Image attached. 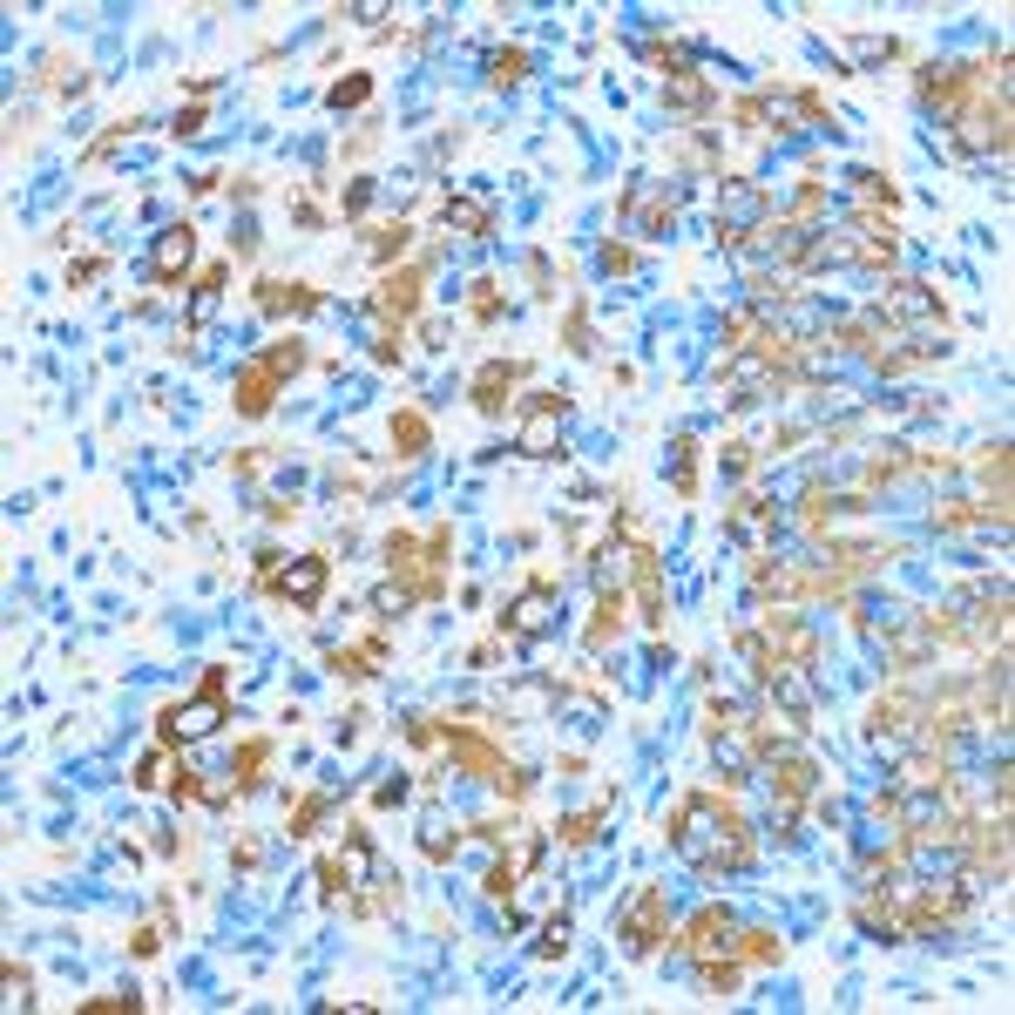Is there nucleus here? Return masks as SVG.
I'll list each match as a JSON object with an SVG mask.
<instances>
[{
	"label": "nucleus",
	"instance_id": "obj_1",
	"mask_svg": "<svg viewBox=\"0 0 1015 1015\" xmlns=\"http://www.w3.org/2000/svg\"><path fill=\"white\" fill-rule=\"evenodd\" d=\"M670 846H677L684 867L718 880V874H731V867L752 859V826L738 819L718 792H691L684 806H677V819H670Z\"/></svg>",
	"mask_w": 1015,
	"mask_h": 1015
},
{
	"label": "nucleus",
	"instance_id": "obj_2",
	"mask_svg": "<svg viewBox=\"0 0 1015 1015\" xmlns=\"http://www.w3.org/2000/svg\"><path fill=\"white\" fill-rule=\"evenodd\" d=\"M218 725H224V670L210 664L203 670V691L190 704H176V711H163L157 731H163V745H197V738H210Z\"/></svg>",
	"mask_w": 1015,
	"mask_h": 1015
},
{
	"label": "nucleus",
	"instance_id": "obj_3",
	"mask_svg": "<svg viewBox=\"0 0 1015 1015\" xmlns=\"http://www.w3.org/2000/svg\"><path fill=\"white\" fill-rule=\"evenodd\" d=\"M617 941H623V955H630V962L657 955V941H670V914H664V894H657V887H636V894L623 901V914H617Z\"/></svg>",
	"mask_w": 1015,
	"mask_h": 1015
},
{
	"label": "nucleus",
	"instance_id": "obj_4",
	"mask_svg": "<svg viewBox=\"0 0 1015 1015\" xmlns=\"http://www.w3.org/2000/svg\"><path fill=\"white\" fill-rule=\"evenodd\" d=\"M758 224H765V190H758V183H725V190H718V244H731V251H738Z\"/></svg>",
	"mask_w": 1015,
	"mask_h": 1015
},
{
	"label": "nucleus",
	"instance_id": "obj_5",
	"mask_svg": "<svg viewBox=\"0 0 1015 1015\" xmlns=\"http://www.w3.org/2000/svg\"><path fill=\"white\" fill-rule=\"evenodd\" d=\"M556 617H562L556 590H548V582H529V590L508 603V636H515V643H542L548 630H556Z\"/></svg>",
	"mask_w": 1015,
	"mask_h": 1015
},
{
	"label": "nucleus",
	"instance_id": "obj_6",
	"mask_svg": "<svg viewBox=\"0 0 1015 1015\" xmlns=\"http://www.w3.org/2000/svg\"><path fill=\"white\" fill-rule=\"evenodd\" d=\"M880 312L901 325H941V292H928L920 278H894L880 292Z\"/></svg>",
	"mask_w": 1015,
	"mask_h": 1015
},
{
	"label": "nucleus",
	"instance_id": "obj_7",
	"mask_svg": "<svg viewBox=\"0 0 1015 1015\" xmlns=\"http://www.w3.org/2000/svg\"><path fill=\"white\" fill-rule=\"evenodd\" d=\"M278 386H285V380L271 373V359H264V352H258V359H244V366H237V386H231V393H237V413H244V420H264L271 407H278Z\"/></svg>",
	"mask_w": 1015,
	"mask_h": 1015
},
{
	"label": "nucleus",
	"instance_id": "obj_8",
	"mask_svg": "<svg viewBox=\"0 0 1015 1015\" xmlns=\"http://www.w3.org/2000/svg\"><path fill=\"white\" fill-rule=\"evenodd\" d=\"M562 447V399H535L529 407V420H521V434H515V454H529V460H548Z\"/></svg>",
	"mask_w": 1015,
	"mask_h": 1015
},
{
	"label": "nucleus",
	"instance_id": "obj_9",
	"mask_svg": "<svg viewBox=\"0 0 1015 1015\" xmlns=\"http://www.w3.org/2000/svg\"><path fill=\"white\" fill-rule=\"evenodd\" d=\"M197 264V231L190 224H170L157 244H149V278H163V285H176L183 271Z\"/></svg>",
	"mask_w": 1015,
	"mask_h": 1015
},
{
	"label": "nucleus",
	"instance_id": "obj_10",
	"mask_svg": "<svg viewBox=\"0 0 1015 1015\" xmlns=\"http://www.w3.org/2000/svg\"><path fill=\"white\" fill-rule=\"evenodd\" d=\"M271 590H278L292 609H312L325 596V556H292L278 575H271Z\"/></svg>",
	"mask_w": 1015,
	"mask_h": 1015
},
{
	"label": "nucleus",
	"instance_id": "obj_11",
	"mask_svg": "<svg viewBox=\"0 0 1015 1015\" xmlns=\"http://www.w3.org/2000/svg\"><path fill=\"white\" fill-rule=\"evenodd\" d=\"M420 312V271H386L373 292V319L380 325H407Z\"/></svg>",
	"mask_w": 1015,
	"mask_h": 1015
},
{
	"label": "nucleus",
	"instance_id": "obj_12",
	"mask_svg": "<svg viewBox=\"0 0 1015 1015\" xmlns=\"http://www.w3.org/2000/svg\"><path fill=\"white\" fill-rule=\"evenodd\" d=\"M670 203H677V197L651 190V183H636V190L623 197V218H630L643 237H664V231H670Z\"/></svg>",
	"mask_w": 1015,
	"mask_h": 1015
},
{
	"label": "nucleus",
	"instance_id": "obj_13",
	"mask_svg": "<svg viewBox=\"0 0 1015 1015\" xmlns=\"http://www.w3.org/2000/svg\"><path fill=\"white\" fill-rule=\"evenodd\" d=\"M731 535L745 542V548H765V542L779 535V508H765V502H752V495H745V502L731 508Z\"/></svg>",
	"mask_w": 1015,
	"mask_h": 1015
},
{
	"label": "nucleus",
	"instance_id": "obj_14",
	"mask_svg": "<svg viewBox=\"0 0 1015 1015\" xmlns=\"http://www.w3.org/2000/svg\"><path fill=\"white\" fill-rule=\"evenodd\" d=\"M258 312H271V319H305V312H319V298L305 292V285H278V278H264V285H258Z\"/></svg>",
	"mask_w": 1015,
	"mask_h": 1015
},
{
	"label": "nucleus",
	"instance_id": "obj_15",
	"mask_svg": "<svg viewBox=\"0 0 1015 1015\" xmlns=\"http://www.w3.org/2000/svg\"><path fill=\"white\" fill-rule=\"evenodd\" d=\"M441 218H447V231H460V237H487V231H495V210H487L481 197H447Z\"/></svg>",
	"mask_w": 1015,
	"mask_h": 1015
},
{
	"label": "nucleus",
	"instance_id": "obj_16",
	"mask_svg": "<svg viewBox=\"0 0 1015 1015\" xmlns=\"http://www.w3.org/2000/svg\"><path fill=\"white\" fill-rule=\"evenodd\" d=\"M521 380V366H508V359H495V366H481L474 373V407L481 413H502V393Z\"/></svg>",
	"mask_w": 1015,
	"mask_h": 1015
},
{
	"label": "nucleus",
	"instance_id": "obj_17",
	"mask_svg": "<svg viewBox=\"0 0 1015 1015\" xmlns=\"http://www.w3.org/2000/svg\"><path fill=\"white\" fill-rule=\"evenodd\" d=\"M332 867H338V880H346V887H380L373 880V840H366V833H346V853H338Z\"/></svg>",
	"mask_w": 1015,
	"mask_h": 1015
},
{
	"label": "nucleus",
	"instance_id": "obj_18",
	"mask_svg": "<svg viewBox=\"0 0 1015 1015\" xmlns=\"http://www.w3.org/2000/svg\"><path fill=\"white\" fill-rule=\"evenodd\" d=\"M664 96H670V109H684V115H704V109H711V88H704L691 69H677V75L664 82Z\"/></svg>",
	"mask_w": 1015,
	"mask_h": 1015
},
{
	"label": "nucleus",
	"instance_id": "obj_19",
	"mask_svg": "<svg viewBox=\"0 0 1015 1015\" xmlns=\"http://www.w3.org/2000/svg\"><path fill=\"white\" fill-rule=\"evenodd\" d=\"M590 575H596V596H623V575H630V548H617V542H609L603 556H596V569H590Z\"/></svg>",
	"mask_w": 1015,
	"mask_h": 1015
},
{
	"label": "nucleus",
	"instance_id": "obj_20",
	"mask_svg": "<svg viewBox=\"0 0 1015 1015\" xmlns=\"http://www.w3.org/2000/svg\"><path fill=\"white\" fill-rule=\"evenodd\" d=\"M664 474H670V487H677V495H697V454H691V441H684V434L670 441V460H664Z\"/></svg>",
	"mask_w": 1015,
	"mask_h": 1015
},
{
	"label": "nucleus",
	"instance_id": "obj_21",
	"mask_svg": "<svg viewBox=\"0 0 1015 1015\" xmlns=\"http://www.w3.org/2000/svg\"><path fill=\"white\" fill-rule=\"evenodd\" d=\"M218 292H224V271H203V278H197V292H190V332L218 319Z\"/></svg>",
	"mask_w": 1015,
	"mask_h": 1015
},
{
	"label": "nucleus",
	"instance_id": "obj_22",
	"mask_svg": "<svg viewBox=\"0 0 1015 1015\" xmlns=\"http://www.w3.org/2000/svg\"><path fill=\"white\" fill-rule=\"evenodd\" d=\"M366 96H373V75H346V82H332V88H325V102H332V109H359Z\"/></svg>",
	"mask_w": 1015,
	"mask_h": 1015
},
{
	"label": "nucleus",
	"instance_id": "obj_23",
	"mask_svg": "<svg viewBox=\"0 0 1015 1015\" xmlns=\"http://www.w3.org/2000/svg\"><path fill=\"white\" fill-rule=\"evenodd\" d=\"M413 603H420V596L407 590V582H380V590H373V609H380V617H407Z\"/></svg>",
	"mask_w": 1015,
	"mask_h": 1015
},
{
	"label": "nucleus",
	"instance_id": "obj_24",
	"mask_svg": "<svg viewBox=\"0 0 1015 1015\" xmlns=\"http://www.w3.org/2000/svg\"><path fill=\"white\" fill-rule=\"evenodd\" d=\"M393 447H399V454H420V447H426V420H420V413H399V420H393Z\"/></svg>",
	"mask_w": 1015,
	"mask_h": 1015
},
{
	"label": "nucleus",
	"instance_id": "obj_25",
	"mask_svg": "<svg viewBox=\"0 0 1015 1015\" xmlns=\"http://www.w3.org/2000/svg\"><path fill=\"white\" fill-rule=\"evenodd\" d=\"M846 54H853V61H867V69H874V61H894L901 48H894V35H859Z\"/></svg>",
	"mask_w": 1015,
	"mask_h": 1015
},
{
	"label": "nucleus",
	"instance_id": "obj_26",
	"mask_svg": "<svg viewBox=\"0 0 1015 1015\" xmlns=\"http://www.w3.org/2000/svg\"><path fill=\"white\" fill-rule=\"evenodd\" d=\"M264 359H271V373H278V380H292L298 366H305V346H298V338H285V346H271Z\"/></svg>",
	"mask_w": 1015,
	"mask_h": 1015
},
{
	"label": "nucleus",
	"instance_id": "obj_27",
	"mask_svg": "<svg viewBox=\"0 0 1015 1015\" xmlns=\"http://www.w3.org/2000/svg\"><path fill=\"white\" fill-rule=\"evenodd\" d=\"M325 806H332V792H312V799H305V806L292 813V833H312V826L325 819Z\"/></svg>",
	"mask_w": 1015,
	"mask_h": 1015
},
{
	"label": "nucleus",
	"instance_id": "obj_28",
	"mask_svg": "<svg viewBox=\"0 0 1015 1015\" xmlns=\"http://www.w3.org/2000/svg\"><path fill=\"white\" fill-rule=\"evenodd\" d=\"M487 69H495V82L508 88V82H521V69H529V54H521V48H502L495 61H487Z\"/></svg>",
	"mask_w": 1015,
	"mask_h": 1015
},
{
	"label": "nucleus",
	"instance_id": "obj_29",
	"mask_svg": "<svg viewBox=\"0 0 1015 1015\" xmlns=\"http://www.w3.org/2000/svg\"><path fill=\"white\" fill-rule=\"evenodd\" d=\"M454 846H460V840H447V826H441V819L420 833V853H426V859H454Z\"/></svg>",
	"mask_w": 1015,
	"mask_h": 1015
},
{
	"label": "nucleus",
	"instance_id": "obj_30",
	"mask_svg": "<svg viewBox=\"0 0 1015 1015\" xmlns=\"http://www.w3.org/2000/svg\"><path fill=\"white\" fill-rule=\"evenodd\" d=\"M407 251V224H393V231H380V244H373V258L386 264V258H399Z\"/></svg>",
	"mask_w": 1015,
	"mask_h": 1015
},
{
	"label": "nucleus",
	"instance_id": "obj_31",
	"mask_svg": "<svg viewBox=\"0 0 1015 1015\" xmlns=\"http://www.w3.org/2000/svg\"><path fill=\"white\" fill-rule=\"evenodd\" d=\"M352 21H359V27H380V21H386V0H359Z\"/></svg>",
	"mask_w": 1015,
	"mask_h": 1015
},
{
	"label": "nucleus",
	"instance_id": "obj_32",
	"mask_svg": "<svg viewBox=\"0 0 1015 1015\" xmlns=\"http://www.w3.org/2000/svg\"><path fill=\"white\" fill-rule=\"evenodd\" d=\"M203 129V102H190V109H176V136H197Z\"/></svg>",
	"mask_w": 1015,
	"mask_h": 1015
},
{
	"label": "nucleus",
	"instance_id": "obj_33",
	"mask_svg": "<svg viewBox=\"0 0 1015 1015\" xmlns=\"http://www.w3.org/2000/svg\"><path fill=\"white\" fill-rule=\"evenodd\" d=\"M725 474H731V481L752 474V447H725Z\"/></svg>",
	"mask_w": 1015,
	"mask_h": 1015
},
{
	"label": "nucleus",
	"instance_id": "obj_34",
	"mask_svg": "<svg viewBox=\"0 0 1015 1015\" xmlns=\"http://www.w3.org/2000/svg\"><path fill=\"white\" fill-rule=\"evenodd\" d=\"M562 948H569V920H556V928L542 934V955H562Z\"/></svg>",
	"mask_w": 1015,
	"mask_h": 1015
},
{
	"label": "nucleus",
	"instance_id": "obj_35",
	"mask_svg": "<svg viewBox=\"0 0 1015 1015\" xmlns=\"http://www.w3.org/2000/svg\"><path fill=\"white\" fill-rule=\"evenodd\" d=\"M366 203H373V183H352V190H346V218H359Z\"/></svg>",
	"mask_w": 1015,
	"mask_h": 1015
},
{
	"label": "nucleus",
	"instance_id": "obj_36",
	"mask_svg": "<svg viewBox=\"0 0 1015 1015\" xmlns=\"http://www.w3.org/2000/svg\"><path fill=\"white\" fill-rule=\"evenodd\" d=\"M136 785H163V752H149V758H143V772H136Z\"/></svg>",
	"mask_w": 1015,
	"mask_h": 1015
},
{
	"label": "nucleus",
	"instance_id": "obj_37",
	"mask_svg": "<svg viewBox=\"0 0 1015 1015\" xmlns=\"http://www.w3.org/2000/svg\"><path fill=\"white\" fill-rule=\"evenodd\" d=\"M399 799H407V779H386V785L373 792V806H399Z\"/></svg>",
	"mask_w": 1015,
	"mask_h": 1015
},
{
	"label": "nucleus",
	"instance_id": "obj_38",
	"mask_svg": "<svg viewBox=\"0 0 1015 1015\" xmlns=\"http://www.w3.org/2000/svg\"><path fill=\"white\" fill-rule=\"evenodd\" d=\"M8 1002L27 1008V975H21V968H8Z\"/></svg>",
	"mask_w": 1015,
	"mask_h": 1015
}]
</instances>
